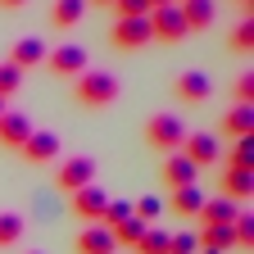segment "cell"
<instances>
[{
    "mask_svg": "<svg viewBox=\"0 0 254 254\" xmlns=\"http://www.w3.org/2000/svg\"><path fill=\"white\" fill-rule=\"evenodd\" d=\"M232 91H236V105H254V73H241Z\"/></svg>",
    "mask_w": 254,
    "mask_h": 254,
    "instance_id": "4dcf8cb0",
    "label": "cell"
},
{
    "mask_svg": "<svg viewBox=\"0 0 254 254\" xmlns=\"http://www.w3.org/2000/svg\"><path fill=\"white\" fill-rule=\"evenodd\" d=\"M23 227H27V222L18 213H0V250H5V245H18L23 241Z\"/></svg>",
    "mask_w": 254,
    "mask_h": 254,
    "instance_id": "cb8c5ba5",
    "label": "cell"
},
{
    "mask_svg": "<svg viewBox=\"0 0 254 254\" xmlns=\"http://www.w3.org/2000/svg\"><path fill=\"white\" fill-rule=\"evenodd\" d=\"M105 204H109V195H105V186H82V190H73L68 195V209H73V218H82V222H100V213H105Z\"/></svg>",
    "mask_w": 254,
    "mask_h": 254,
    "instance_id": "5b68a950",
    "label": "cell"
},
{
    "mask_svg": "<svg viewBox=\"0 0 254 254\" xmlns=\"http://www.w3.org/2000/svg\"><path fill=\"white\" fill-rule=\"evenodd\" d=\"M77 254H118L109 227H82L77 232Z\"/></svg>",
    "mask_w": 254,
    "mask_h": 254,
    "instance_id": "9a60e30c",
    "label": "cell"
},
{
    "mask_svg": "<svg viewBox=\"0 0 254 254\" xmlns=\"http://www.w3.org/2000/svg\"><path fill=\"white\" fill-rule=\"evenodd\" d=\"M182 159H190L195 168H204V164H213L218 159V141L209 136V132H186V141H182V150H177Z\"/></svg>",
    "mask_w": 254,
    "mask_h": 254,
    "instance_id": "30bf717a",
    "label": "cell"
},
{
    "mask_svg": "<svg viewBox=\"0 0 254 254\" xmlns=\"http://www.w3.org/2000/svg\"><path fill=\"white\" fill-rule=\"evenodd\" d=\"M232 236H236L241 250L254 245V213H236V218H232Z\"/></svg>",
    "mask_w": 254,
    "mask_h": 254,
    "instance_id": "d4e9b609",
    "label": "cell"
},
{
    "mask_svg": "<svg viewBox=\"0 0 254 254\" xmlns=\"http://www.w3.org/2000/svg\"><path fill=\"white\" fill-rule=\"evenodd\" d=\"M195 177H200V168L190 164V159H182V154H168V159H164V182H168L173 190L195 186Z\"/></svg>",
    "mask_w": 254,
    "mask_h": 254,
    "instance_id": "2e32d148",
    "label": "cell"
},
{
    "mask_svg": "<svg viewBox=\"0 0 254 254\" xmlns=\"http://www.w3.org/2000/svg\"><path fill=\"white\" fill-rule=\"evenodd\" d=\"M222 132H232L236 141L241 136H254V105H236L227 118H222Z\"/></svg>",
    "mask_w": 254,
    "mask_h": 254,
    "instance_id": "ac0fdd59",
    "label": "cell"
},
{
    "mask_svg": "<svg viewBox=\"0 0 254 254\" xmlns=\"http://www.w3.org/2000/svg\"><path fill=\"white\" fill-rule=\"evenodd\" d=\"M236 213H241V209H236L232 200L213 195V200H204V204H200V213H195V218H200V227H232V218H236Z\"/></svg>",
    "mask_w": 254,
    "mask_h": 254,
    "instance_id": "5bb4252c",
    "label": "cell"
},
{
    "mask_svg": "<svg viewBox=\"0 0 254 254\" xmlns=\"http://www.w3.org/2000/svg\"><path fill=\"white\" fill-rule=\"evenodd\" d=\"M118 18H145L150 14V0H114Z\"/></svg>",
    "mask_w": 254,
    "mask_h": 254,
    "instance_id": "f546056e",
    "label": "cell"
},
{
    "mask_svg": "<svg viewBox=\"0 0 254 254\" xmlns=\"http://www.w3.org/2000/svg\"><path fill=\"white\" fill-rule=\"evenodd\" d=\"M95 5H114V0H95Z\"/></svg>",
    "mask_w": 254,
    "mask_h": 254,
    "instance_id": "8d00e7d4",
    "label": "cell"
},
{
    "mask_svg": "<svg viewBox=\"0 0 254 254\" xmlns=\"http://www.w3.org/2000/svg\"><path fill=\"white\" fill-rule=\"evenodd\" d=\"M150 37H154V41H186L190 32H186V23H182V9H177V5L150 9Z\"/></svg>",
    "mask_w": 254,
    "mask_h": 254,
    "instance_id": "277c9868",
    "label": "cell"
},
{
    "mask_svg": "<svg viewBox=\"0 0 254 254\" xmlns=\"http://www.w3.org/2000/svg\"><path fill=\"white\" fill-rule=\"evenodd\" d=\"M46 68L55 77H82L86 73V50L82 46H59V50L46 55Z\"/></svg>",
    "mask_w": 254,
    "mask_h": 254,
    "instance_id": "8992f818",
    "label": "cell"
},
{
    "mask_svg": "<svg viewBox=\"0 0 254 254\" xmlns=\"http://www.w3.org/2000/svg\"><path fill=\"white\" fill-rule=\"evenodd\" d=\"M159 213H164V204H159L154 195H141V200L132 204V218H136V222H145V227H154V218H159Z\"/></svg>",
    "mask_w": 254,
    "mask_h": 254,
    "instance_id": "484cf974",
    "label": "cell"
},
{
    "mask_svg": "<svg viewBox=\"0 0 254 254\" xmlns=\"http://www.w3.org/2000/svg\"><path fill=\"white\" fill-rule=\"evenodd\" d=\"M182 141H186V127H182V118H177V114H154V118L145 123V145H150V150L177 154V150H182Z\"/></svg>",
    "mask_w": 254,
    "mask_h": 254,
    "instance_id": "7a4b0ae2",
    "label": "cell"
},
{
    "mask_svg": "<svg viewBox=\"0 0 254 254\" xmlns=\"http://www.w3.org/2000/svg\"><path fill=\"white\" fill-rule=\"evenodd\" d=\"M46 55H50V46L41 37H18L9 64H14V68H37V64H46Z\"/></svg>",
    "mask_w": 254,
    "mask_h": 254,
    "instance_id": "7c38bea8",
    "label": "cell"
},
{
    "mask_svg": "<svg viewBox=\"0 0 254 254\" xmlns=\"http://www.w3.org/2000/svg\"><path fill=\"white\" fill-rule=\"evenodd\" d=\"M109 37H114V46H118V50H136V46L154 41V37H150V14H145V18H118Z\"/></svg>",
    "mask_w": 254,
    "mask_h": 254,
    "instance_id": "52a82bcc",
    "label": "cell"
},
{
    "mask_svg": "<svg viewBox=\"0 0 254 254\" xmlns=\"http://www.w3.org/2000/svg\"><path fill=\"white\" fill-rule=\"evenodd\" d=\"M254 195V173H241V168H227L222 173V200H250Z\"/></svg>",
    "mask_w": 254,
    "mask_h": 254,
    "instance_id": "e0dca14e",
    "label": "cell"
},
{
    "mask_svg": "<svg viewBox=\"0 0 254 254\" xmlns=\"http://www.w3.org/2000/svg\"><path fill=\"white\" fill-rule=\"evenodd\" d=\"M168 236H173V232H164V227H145L132 250H136V254H168Z\"/></svg>",
    "mask_w": 254,
    "mask_h": 254,
    "instance_id": "44dd1931",
    "label": "cell"
},
{
    "mask_svg": "<svg viewBox=\"0 0 254 254\" xmlns=\"http://www.w3.org/2000/svg\"><path fill=\"white\" fill-rule=\"evenodd\" d=\"M141 232H145V222L127 218V222H118V227H114V245H136V241H141Z\"/></svg>",
    "mask_w": 254,
    "mask_h": 254,
    "instance_id": "83f0119b",
    "label": "cell"
},
{
    "mask_svg": "<svg viewBox=\"0 0 254 254\" xmlns=\"http://www.w3.org/2000/svg\"><path fill=\"white\" fill-rule=\"evenodd\" d=\"M127 218H132V200H109L105 204V213H100V222H95V227H118V222H127Z\"/></svg>",
    "mask_w": 254,
    "mask_h": 254,
    "instance_id": "603a6c76",
    "label": "cell"
},
{
    "mask_svg": "<svg viewBox=\"0 0 254 254\" xmlns=\"http://www.w3.org/2000/svg\"><path fill=\"white\" fill-rule=\"evenodd\" d=\"M200 245H195V236L190 232H177V236H168V254H195Z\"/></svg>",
    "mask_w": 254,
    "mask_h": 254,
    "instance_id": "1f68e13d",
    "label": "cell"
},
{
    "mask_svg": "<svg viewBox=\"0 0 254 254\" xmlns=\"http://www.w3.org/2000/svg\"><path fill=\"white\" fill-rule=\"evenodd\" d=\"M195 254H218V250H195Z\"/></svg>",
    "mask_w": 254,
    "mask_h": 254,
    "instance_id": "d590c367",
    "label": "cell"
},
{
    "mask_svg": "<svg viewBox=\"0 0 254 254\" xmlns=\"http://www.w3.org/2000/svg\"><path fill=\"white\" fill-rule=\"evenodd\" d=\"M173 5H177V0H173Z\"/></svg>",
    "mask_w": 254,
    "mask_h": 254,
    "instance_id": "f35d334b",
    "label": "cell"
},
{
    "mask_svg": "<svg viewBox=\"0 0 254 254\" xmlns=\"http://www.w3.org/2000/svg\"><path fill=\"white\" fill-rule=\"evenodd\" d=\"M182 23H186V32H204V27H213V14H218V5L213 0H182Z\"/></svg>",
    "mask_w": 254,
    "mask_h": 254,
    "instance_id": "4fadbf2b",
    "label": "cell"
},
{
    "mask_svg": "<svg viewBox=\"0 0 254 254\" xmlns=\"http://www.w3.org/2000/svg\"><path fill=\"white\" fill-rule=\"evenodd\" d=\"M27 0H0V9H23Z\"/></svg>",
    "mask_w": 254,
    "mask_h": 254,
    "instance_id": "d6a6232c",
    "label": "cell"
},
{
    "mask_svg": "<svg viewBox=\"0 0 254 254\" xmlns=\"http://www.w3.org/2000/svg\"><path fill=\"white\" fill-rule=\"evenodd\" d=\"M213 95V77L200 73V68H190V73H177V100L182 105H200Z\"/></svg>",
    "mask_w": 254,
    "mask_h": 254,
    "instance_id": "ba28073f",
    "label": "cell"
},
{
    "mask_svg": "<svg viewBox=\"0 0 254 254\" xmlns=\"http://www.w3.org/2000/svg\"><path fill=\"white\" fill-rule=\"evenodd\" d=\"M236 5L245 9V18H254V0H236Z\"/></svg>",
    "mask_w": 254,
    "mask_h": 254,
    "instance_id": "836d02e7",
    "label": "cell"
},
{
    "mask_svg": "<svg viewBox=\"0 0 254 254\" xmlns=\"http://www.w3.org/2000/svg\"><path fill=\"white\" fill-rule=\"evenodd\" d=\"M159 5H173V0H150V9H159Z\"/></svg>",
    "mask_w": 254,
    "mask_h": 254,
    "instance_id": "e575fe53",
    "label": "cell"
},
{
    "mask_svg": "<svg viewBox=\"0 0 254 254\" xmlns=\"http://www.w3.org/2000/svg\"><path fill=\"white\" fill-rule=\"evenodd\" d=\"M18 154L27 159V164H55V159H59V136L55 132H32Z\"/></svg>",
    "mask_w": 254,
    "mask_h": 254,
    "instance_id": "9c48e42d",
    "label": "cell"
},
{
    "mask_svg": "<svg viewBox=\"0 0 254 254\" xmlns=\"http://www.w3.org/2000/svg\"><path fill=\"white\" fill-rule=\"evenodd\" d=\"M232 50H254V18L236 23V32H232Z\"/></svg>",
    "mask_w": 254,
    "mask_h": 254,
    "instance_id": "f1b7e54d",
    "label": "cell"
},
{
    "mask_svg": "<svg viewBox=\"0 0 254 254\" xmlns=\"http://www.w3.org/2000/svg\"><path fill=\"white\" fill-rule=\"evenodd\" d=\"M73 95H77V105H95V109H100V105H114L118 100V77L105 73V68H86L77 77Z\"/></svg>",
    "mask_w": 254,
    "mask_h": 254,
    "instance_id": "6da1fadb",
    "label": "cell"
},
{
    "mask_svg": "<svg viewBox=\"0 0 254 254\" xmlns=\"http://www.w3.org/2000/svg\"><path fill=\"white\" fill-rule=\"evenodd\" d=\"M32 254H37V250H32Z\"/></svg>",
    "mask_w": 254,
    "mask_h": 254,
    "instance_id": "ab89813d",
    "label": "cell"
},
{
    "mask_svg": "<svg viewBox=\"0 0 254 254\" xmlns=\"http://www.w3.org/2000/svg\"><path fill=\"white\" fill-rule=\"evenodd\" d=\"M82 14H86V0H55L50 23L55 27H73V23H82Z\"/></svg>",
    "mask_w": 254,
    "mask_h": 254,
    "instance_id": "d6986e66",
    "label": "cell"
},
{
    "mask_svg": "<svg viewBox=\"0 0 254 254\" xmlns=\"http://www.w3.org/2000/svg\"><path fill=\"white\" fill-rule=\"evenodd\" d=\"M200 204H204V190H200V186H182V190H173V209H177L182 218H195Z\"/></svg>",
    "mask_w": 254,
    "mask_h": 254,
    "instance_id": "ffe728a7",
    "label": "cell"
},
{
    "mask_svg": "<svg viewBox=\"0 0 254 254\" xmlns=\"http://www.w3.org/2000/svg\"><path fill=\"white\" fill-rule=\"evenodd\" d=\"M227 168H241V173H254V136H241L227 154Z\"/></svg>",
    "mask_w": 254,
    "mask_h": 254,
    "instance_id": "7402d4cb",
    "label": "cell"
},
{
    "mask_svg": "<svg viewBox=\"0 0 254 254\" xmlns=\"http://www.w3.org/2000/svg\"><path fill=\"white\" fill-rule=\"evenodd\" d=\"M91 182H95V159L91 154H73V159H64L55 168V186H64L68 195L82 190V186H91Z\"/></svg>",
    "mask_w": 254,
    "mask_h": 254,
    "instance_id": "3957f363",
    "label": "cell"
},
{
    "mask_svg": "<svg viewBox=\"0 0 254 254\" xmlns=\"http://www.w3.org/2000/svg\"><path fill=\"white\" fill-rule=\"evenodd\" d=\"M0 114H5V100H0Z\"/></svg>",
    "mask_w": 254,
    "mask_h": 254,
    "instance_id": "74e56055",
    "label": "cell"
},
{
    "mask_svg": "<svg viewBox=\"0 0 254 254\" xmlns=\"http://www.w3.org/2000/svg\"><path fill=\"white\" fill-rule=\"evenodd\" d=\"M32 136V118L27 114H0V145L5 150H23V141Z\"/></svg>",
    "mask_w": 254,
    "mask_h": 254,
    "instance_id": "8fae6325",
    "label": "cell"
},
{
    "mask_svg": "<svg viewBox=\"0 0 254 254\" xmlns=\"http://www.w3.org/2000/svg\"><path fill=\"white\" fill-rule=\"evenodd\" d=\"M23 86V68H14V64L5 59V64H0V100H5V95H14Z\"/></svg>",
    "mask_w": 254,
    "mask_h": 254,
    "instance_id": "4316f807",
    "label": "cell"
}]
</instances>
